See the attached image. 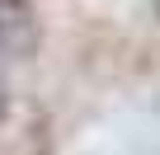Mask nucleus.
Here are the masks:
<instances>
[{
  "label": "nucleus",
  "mask_w": 160,
  "mask_h": 155,
  "mask_svg": "<svg viewBox=\"0 0 160 155\" xmlns=\"http://www.w3.org/2000/svg\"><path fill=\"white\" fill-rule=\"evenodd\" d=\"M38 42V10L33 0H0V52L28 56Z\"/></svg>",
  "instance_id": "obj_1"
},
{
  "label": "nucleus",
  "mask_w": 160,
  "mask_h": 155,
  "mask_svg": "<svg viewBox=\"0 0 160 155\" xmlns=\"http://www.w3.org/2000/svg\"><path fill=\"white\" fill-rule=\"evenodd\" d=\"M0 118H5V85H0Z\"/></svg>",
  "instance_id": "obj_2"
},
{
  "label": "nucleus",
  "mask_w": 160,
  "mask_h": 155,
  "mask_svg": "<svg viewBox=\"0 0 160 155\" xmlns=\"http://www.w3.org/2000/svg\"><path fill=\"white\" fill-rule=\"evenodd\" d=\"M155 5H160V0H155Z\"/></svg>",
  "instance_id": "obj_3"
}]
</instances>
